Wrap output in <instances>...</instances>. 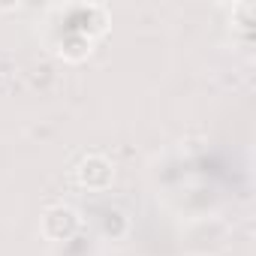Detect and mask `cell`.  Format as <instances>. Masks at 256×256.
<instances>
[{"label": "cell", "instance_id": "obj_2", "mask_svg": "<svg viewBox=\"0 0 256 256\" xmlns=\"http://www.w3.org/2000/svg\"><path fill=\"white\" fill-rule=\"evenodd\" d=\"M78 211L70 208V205H52L46 214H42V235L52 238V241H66L76 235L78 229Z\"/></svg>", "mask_w": 256, "mask_h": 256}, {"label": "cell", "instance_id": "obj_1", "mask_svg": "<svg viewBox=\"0 0 256 256\" xmlns=\"http://www.w3.org/2000/svg\"><path fill=\"white\" fill-rule=\"evenodd\" d=\"M76 178L82 187L88 190H108L112 181H114V166L102 157V154H88L78 169H76Z\"/></svg>", "mask_w": 256, "mask_h": 256}]
</instances>
